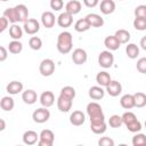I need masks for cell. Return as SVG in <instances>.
<instances>
[{"label": "cell", "instance_id": "1", "mask_svg": "<svg viewBox=\"0 0 146 146\" xmlns=\"http://www.w3.org/2000/svg\"><path fill=\"white\" fill-rule=\"evenodd\" d=\"M57 50L65 55V54H68L71 50H72V47H73V38H72V34L68 32V31H63L58 34L57 36Z\"/></svg>", "mask_w": 146, "mask_h": 146}, {"label": "cell", "instance_id": "2", "mask_svg": "<svg viewBox=\"0 0 146 146\" xmlns=\"http://www.w3.org/2000/svg\"><path fill=\"white\" fill-rule=\"evenodd\" d=\"M87 113L90 117V122L105 121V115L103 113V108L96 102H91L87 105Z\"/></svg>", "mask_w": 146, "mask_h": 146}, {"label": "cell", "instance_id": "3", "mask_svg": "<svg viewBox=\"0 0 146 146\" xmlns=\"http://www.w3.org/2000/svg\"><path fill=\"white\" fill-rule=\"evenodd\" d=\"M55 68H56L55 62L52 59H50V58L43 59L40 63V65H39V71L41 73V75H43V76H50V75H52L54 72H55Z\"/></svg>", "mask_w": 146, "mask_h": 146}, {"label": "cell", "instance_id": "4", "mask_svg": "<svg viewBox=\"0 0 146 146\" xmlns=\"http://www.w3.org/2000/svg\"><path fill=\"white\" fill-rule=\"evenodd\" d=\"M98 64L104 68H110L114 64V56L111 50H104L98 56Z\"/></svg>", "mask_w": 146, "mask_h": 146}, {"label": "cell", "instance_id": "5", "mask_svg": "<svg viewBox=\"0 0 146 146\" xmlns=\"http://www.w3.org/2000/svg\"><path fill=\"white\" fill-rule=\"evenodd\" d=\"M49 117H50V112L49 110H47V107H43V106L40 108H36L32 114V119L36 123H44L49 120Z\"/></svg>", "mask_w": 146, "mask_h": 146}, {"label": "cell", "instance_id": "6", "mask_svg": "<svg viewBox=\"0 0 146 146\" xmlns=\"http://www.w3.org/2000/svg\"><path fill=\"white\" fill-rule=\"evenodd\" d=\"M55 140V135L51 130L49 129H44L40 132V138L38 141L39 146H52Z\"/></svg>", "mask_w": 146, "mask_h": 146}, {"label": "cell", "instance_id": "7", "mask_svg": "<svg viewBox=\"0 0 146 146\" xmlns=\"http://www.w3.org/2000/svg\"><path fill=\"white\" fill-rule=\"evenodd\" d=\"M23 29H24L25 33H27L30 35H33V34H35V33L39 32V30H40V23L36 19H34V18H29L26 22H24Z\"/></svg>", "mask_w": 146, "mask_h": 146}, {"label": "cell", "instance_id": "8", "mask_svg": "<svg viewBox=\"0 0 146 146\" xmlns=\"http://www.w3.org/2000/svg\"><path fill=\"white\" fill-rule=\"evenodd\" d=\"M87 58H88V55H87V51L82 48H76L73 50L72 52V60L74 64L76 65H82L87 62Z\"/></svg>", "mask_w": 146, "mask_h": 146}, {"label": "cell", "instance_id": "9", "mask_svg": "<svg viewBox=\"0 0 146 146\" xmlns=\"http://www.w3.org/2000/svg\"><path fill=\"white\" fill-rule=\"evenodd\" d=\"M105 88H106V92L112 97H116L122 92V86L116 80H112Z\"/></svg>", "mask_w": 146, "mask_h": 146}, {"label": "cell", "instance_id": "10", "mask_svg": "<svg viewBox=\"0 0 146 146\" xmlns=\"http://www.w3.org/2000/svg\"><path fill=\"white\" fill-rule=\"evenodd\" d=\"M72 100L73 99L59 95V97L57 98V107H58V110L60 112H63V113L68 112L71 110V107H72Z\"/></svg>", "mask_w": 146, "mask_h": 146}, {"label": "cell", "instance_id": "11", "mask_svg": "<svg viewBox=\"0 0 146 146\" xmlns=\"http://www.w3.org/2000/svg\"><path fill=\"white\" fill-rule=\"evenodd\" d=\"M72 23H73V15L67 11L59 14V16L57 17V24L60 27H68L72 25Z\"/></svg>", "mask_w": 146, "mask_h": 146}, {"label": "cell", "instance_id": "12", "mask_svg": "<svg viewBox=\"0 0 146 146\" xmlns=\"http://www.w3.org/2000/svg\"><path fill=\"white\" fill-rule=\"evenodd\" d=\"M56 22V17L51 11H44L41 15V23L46 29H51L54 27Z\"/></svg>", "mask_w": 146, "mask_h": 146}, {"label": "cell", "instance_id": "13", "mask_svg": "<svg viewBox=\"0 0 146 146\" xmlns=\"http://www.w3.org/2000/svg\"><path fill=\"white\" fill-rule=\"evenodd\" d=\"M55 103V96L51 91H43L40 96V104L43 107H50Z\"/></svg>", "mask_w": 146, "mask_h": 146}, {"label": "cell", "instance_id": "14", "mask_svg": "<svg viewBox=\"0 0 146 146\" xmlns=\"http://www.w3.org/2000/svg\"><path fill=\"white\" fill-rule=\"evenodd\" d=\"M84 121H86V115L81 111H74L70 115V122H71V124L75 125V127L82 125L84 123Z\"/></svg>", "mask_w": 146, "mask_h": 146}, {"label": "cell", "instance_id": "15", "mask_svg": "<svg viewBox=\"0 0 146 146\" xmlns=\"http://www.w3.org/2000/svg\"><path fill=\"white\" fill-rule=\"evenodd\" d=\"M39 138H40V135H38L35 131L27 130L23 135V143L26 145H34L39 141Z\"/></svg>", "mask_w": 146, "mask_h": 146}, {"label": "cell", "instance_id": "16", "mask_svg": "<svg viewBox=\"0 0 146 146\" xmlns=\"http://www.w3.org/2000/svg\"><path fill=\"white\" fill-rule=\"evenodd\" d=\"M86 19L88 21V23L90 24L91 27H102L104 25V19L100 15L98 14H88L86 16Z\"/></svg>", "mask_w": 146, "mask_h": 146}, {"label": "cell", "instance_id": "17", "mask_svg": "<svg viewBox=\"0 0 146 146\" xmlns=\"http://www.w3.org/2000/svg\"><path fill=\"white\" fill-rule=\"evenodd\" d=\"M104 44L107 48V50H111V51L117 50L120 48V46H121V43L119 42V40L116 39L115 35H108V36H106L105 40H104Z\"/></svg>", "mask_w": 146, "mask_h": 146}, {"label": "cell", "instance_id": "18", "mask_svg": "<svg viewBox=\"0 0 146 146\" xmlns=\"http://www.w3.org/2000/svg\"><path fill=\"white\" fill-rule=\"evenodd\" d=\"M99 8H100L102 14L110 15L115 10V2L113 0H102Z\"/></svg>", "mask_w": 146, "mask_h": 146}, {"label": "cell", "instance_id": "19", "mask_svg": "<svg viewBox=\"0 0 146 146\" xmlns=\"http://www.w3.org/2000/svg\"><path fill=\"white\" fill-rule=\"evenodd\" d=\"M22 99H23V102H24L25 104L32 105V104H34V103L36 102L38 95H36V92H35L34 90L27 89V90L23 91V94H22Z\"/></svg>", "mask_w": 146, "mask_h": 146}, {"label": "cell", "instance_id": "20", "mask_svg": "<svg viewBox=\"0 0 146 146\" xmlns=\"http://www.w3.org/2000/svg\"><path fill=\"white\" fill-rule=\"evenodd\" d=\"M65 11L72 14V15H76L81 11V2L78 0H70L66 5H65Z\"/></svg>", "mask_w": 146, "mask_h": 146}, {"label": "cell", "instance_id": "21", "mask_svg": "<svg viewBox=\"0 0 146 146\" xmlns=\"http://www.w3.org/2000/svg\"><path fill=\"white\" fill-rule=\"evenodd\" d=\"M105 96V90L102 88V86H94L89 89V97L94 100H99L104 98Z\"/></svg>", "mask_w": 146, "mask_h": 146}, {"label": "cell", "instance_id": "22", "mask_svg": "<svg viewBox=\"0 0 146 146\" xmlns=\"http://www.w3.org/2000/svg\"><path fill=\"white\" fill-rule=\"evenodd\" d=\"M6 90L9 95H17L23 91V83L19 81H11L7 84Z\"/></svg>", "mask_w": 146, "mask_h": 146}, {"label": "cell", "instance_id": "23", "mask_svg": "<svg viewBox=\"0 0 146 146\" xmlns=\"http://www.w3.org/2000/svg\"><path fill=\"white\" fill-rule=\"evenodd\" d=\"M120 105L124 110H130V108L135 107V98H133V95H130V94L123 95L121 97V99H120Z\"/></svg>", "mask_w": 146, "mask_h": 146}, {"label": "cell", "instance_id": "24", "mask_svg": "<svg viewBox=\"0 0 146 146\" xmlns=\"http://www.w3.org/2000/svg\"><path fill=\"white\" fill-rule=\"evenodd\" d=\"M3 16L13 24H16L19 22V17H18V14L16 11V8L15 7H11V8H7L5 11H3Z\"/></svg>", "mask_w": 146, "mask_h": 146}, {"label": "cell", "instance_id": "25", "mask_svg": "<svg viewBox=\"0 0 146 146\" xmlns=\"http://www.w3.org/2000/svg\"><path fill=\"white\" fill-rule=\"evenodd\" d=\"M111 81H112L111 75L106 71H102V72L97 73V75H96V82L102 87H106Z\"/></svg>", "mask_w": 146, "mask_h": 146}, {"label": "cell", "instance_id": "26", "mask_svg": "<svg viewBox=\"0 0 146 146\" xmlns=\"http://www.w3.org/2000/svg\"><path fill=\"white\" fill-rule=\"evenodd\" d=\"M90 129L96 135H102L106 131L107 125L105 121H99V122H90Z\"/></svg>", "mask_w": 146, "mask_h": 146}, {"label": "cell", "instance_id": "27", "mask_svg": "<svg viewBox=\"0 0 146 146\" xmlns=\"http://www.w3.org/2000/svg\"><path fill=\"white\" fill-rule=\"evenodd\" d=\"M15 8H16V11L18 14L19 22H23V23L26 22L29 19V9H27V7L23 3H21V5L15 6Z\"/></svg>", "mask_w": 146, "mask_h": 146}, {"label": "cell", "instance_id": "28", "mask_svg": "<svg viewBox=\"0 0 146 146\" xmlns=\"http://www.w3.org/2000/svg\"><path fill=\"white\" fill-rule=\"evenodd\" d=\"M90 27H91V26H90V24L88 23V21L86 19V17L78 19V21L75 22V24H74V30H75L76 32H80V33L88 31Z\"/></svg>", "mask_w": 146, "mask_h": 146}, {"label": "cell", "instance_id": "29", "mask_svg": "<svg viewBox=\"0 0 146 146\" xmlns=\"http://www.w3.org/2000/svg\"><path fill=\"white\" fill-rule=\"evenodd\" d=\"M15 106V102L14 99L10 97V96H5L1 98L0 100V107L3 110V111H11Z\"/></svg>", "mask_w": 146, "mask_h": 146}, {"label": "cell", "instance_id": "30", "mask_svg": "<svg viewBox=\"0 0 146 146\" xmlns=\"http://www.w3.org/2000/svg\"><path fill=\"white\" fill-rule=\"evenodd\" d=\"M9 35L13 40H19L23 36V30L17 24H13L9 27Z\"/></svg>", "mask_w": 146, "mask_h": 146}, {"label": "cell", "instance_id": "31", "mask_svg": "<svg viewBox=\"0 0 146 146\" xmlns=\"http://www.w3.org/2000/svg\"><path fill=\"white\" fill-rule=\"evenodd\" d=\"M114 35L116 36V39L119 40V42H120L121 44H122V43H128L129 40H130V33H129V31H127V30H124V29L117 30Z\"/></svg>", "mask_w": 146, "mask_h": 146}, {"label": "cell", "instance_id": "32", "mask_svg": "<svg viewBox=\"0 0 146 146\" xmlns=\"http://www.w3.org/2000/svg\"><path fill=\"white\" fill-rule=\"evenodd\" d=\"M125 54L130 59H135L138 57L139 55V48L137 44L135 43H128V46L125 47Z\"/></svg>", "mask_w": 146, "mask_h": 146}, {"label": "cell", "instance_id": "33", "mask_svg": "<svg viewBox=\"0 0 146 146\" xmlns=\"http://www.w3.org/2000/svg\"><path fill=\"white\" fill-rule=\"evenodd\" d=\"M8 50H9V52L17 55L23 50V44H22V42L19 40H13L8 44Z\"/></svg>", "mask_w": 146, "mask_h": 146}, {"label": "cell", "instance_id": "34", "mask_svg": "<svg viewBox=\"0 0 146 146\" xmlns=\"http://www.w3.org/2000/svg\"><path fill=\"white\" fill-rule=\"evenodd\" d=\"M135 98V107H144L146 106V95L144 92H136L133 94Z\"/></svg>", "mask_w": 146, "mask_h": 146}, {"label": "cell", "instance_id": "35", "mask_svg": "<svg viewBox=\"0 0 146 146\" xmlns=\"http://www.w3.org/2000/svg\"><path fill=\"white\" fill-rule=\"evenodd\" d=\"M108 124H110V127H112V128H120V127L123 124L122 116H120V115H117V114L112 115V116L108 119Z\"/></svg>", "mask_w": 146, "mask_h": 146}, {"label": "cell", "instance_id": "36", "mask_svg": "<svg viewBox=\"0 0 146 146\" xmlns=\"http://www.w3.org/2000/svg\"><path fill=\"white\" fill-rule=\"evenodd\" d=\"M29 46L33 50H40L42 47V40L39 36H32L29 40Z\"/></svg>", "mask_w": 146, "mask_h": 146}, {"label": "cell", "instance_id": "37", "mask_svg": "<svg viewBox=\"0 0 146 146\" xmlns=\"http://www.w3.org/2000/svg\"><path fill=\"white\" fill-rule=\"evenodd\" d=\"M133 146H145L146 145V136L144 133H136L132 137Z\"/></svg>", "mask_w": 146, "mask_h": 146}, {"label": "cell", "instance_id": "38", "mask_svg": "<svg viewBox=\"0 0 146 146\" xmlns=\"http://www.w3.org/2000/svg\"><path fill=\"white\" fill-rule=\"evenodd\" d=\"M62 96H65L67 98H71V99H74L75 98V89L71 86H66V87H63L62 90H60V94Z\"/></svg>", "mask_w": 146, "mask_h": 146}, {"label": "cell", "instance_id": "39", "mask_svg": "<svg viewBox=\"0 0 146 146\" xmlns=\"http://www.w3.org/2000/svg\"><path fill=\"white\" fill-rule=\"evenodd\" d=\"M137 120V116H136V114L135 113H132V112H125V113H123V115H122V121H123V124H125V125H128V124H130L131 122H133V121H136Z\"/></svg>", "mask_w": 146, "mask_h": 146}, {"label": "cell", "instance_id": "40", "mask_svg": "<svg viewBox=\"0 0 146 146\" xmlns=\"http://www.w3.org/2000/svg\"><path fill=\"white\" fill-rule=\"evenodd\" d=\"M133 27L138 31H145L146 30V18L136 17L133 21Z\"/></svg>", "mask_w": 146, "mask_h": 146}, {"label": "cell", "instance_id": "41", "mask_svg": "<svg viewBox=\"0 0 146 146\" xmlns=\"http://www.w3.org/2000/svg\"><path fill=\"white\" fill-rule=\"evenodd\" d=\"M125 127H127V129H128L130 132H139V131L141 130V123H140V121H138V120L131 122L130 124H128V125H125Z\"/></svg>", "mask_w": 146, "mask_h": 146}, {"label": "cell", "instance_id": "42", "mask_svg": "<svg viewBox=\"0 0 146 146\" xmlns=\"http://www.w3.org/2000/svg\"><path fill=\"white\" fill-rule=\"evenodd\" d=\"M135 16L140 18H146V5H139L135 8Z\"/></svg>", "mask_w": 146, "mask_h": 146}, {"label": "cell", "instance_id": "43", "mask_svg": "<svg viewBox=\"0 0 146 146\" xmlns=\"http://www.w3.org/2000/svg\"><path fill=\"white\" fill-rule=\"evenodd\" d=\"M136 67L137 70L143 73V74H146V57H141L137 60V64H136Z\"/></svg>", "mask_w": 146, "mask_h": 146}, {"label": "cell", "instance_id": "44", "mask_svg": "<svg viewBox=\"0 0 146 146\" xmlns=\"http://www.w3.org/2000/svg\"><path fill=\"white\" fill-rule=\"evenodd\" d=\"M64 7V1L63 0H50V8L55 11H58L63 9Z\"/></svg>", "mask_w": 146, "mask_h": 146}, {"label": "cell", "instance_id": "45", "mask_svg": "<svg viewBox=\"0 0 146 146\" xmlns=\"http://www.w3.org/2000/svg\"><path fill=\"white\" fill-rule=\"evenodd\" d=\"M99 146H114V140L110 137H102L98 140Z\"/></svg>", "mask_w": 146, "mask_h": 146}, {"label": "cell", "instance_id": "46", "mask_svg": "<svg viewBox=\"0 0 146 146\" xmlns=\"http://www.w3.org/2000/svg\"><path fill=\"white\" fill-rule=\"evenodd\" d=\"M8 25H9V21L5 16H2L0 18V32H3L8 27Z\"/></svg>", "mask_w": 146, "mask_h": 146}, {"label": "cell", "instance_id": "47", "mask_svg": "<svg viewBox=\"0 0 146 146\" xmlns=\"http://www.w3.org/2000/svg\"><path fill=\"white\" fill-rule=\"evenodd\" d=\"M7 57H8L7 49H6L3 46H1V47H0V62H5V60L7 59Z\"/></svg>", "mask_w": 146, "mask_h": 146}, {"label": "cell", "instance_id": "48", "mask_svg": "<svg viewBox=\"0 0 146 146\" xmlns=\"http://www.w3.org/2000/svg\"><path fill=\"white\" fill-rule=\"evenodd\" d=\"M83 3L88 8H94L99 3V0H83Z\"/></svg>", "mask_w": 146, "mask_h": 146}, {"label": "cell", "instance_id": "49", "mask_svg": "<svg viewBox=\"0 0 146 146\" xmlns=\"http://www.w3.org/2000/svg\"><path fill=\"white\" fill-rule=\"evenodd\" d=\"M140 47L146 51V35L140 39Z\"/></svg>", "mask_w": 146, "mask_h": 146}, {"label": "cell", "instance_id": "50", "mask_svg": "<svg viewBox=\"0 0 146 146\" xmlns=\"http://www.w3.org/2000/svg\"><path fill=\"white\" fill-rule=\"evenodd\" d=\"M6 128V123H5V120L3 119H0V131H3Z\"/></svg>", "mask_w": 146, "mask_h": 146}, {"label": "cell", "instance_id": "51", "mask_svg": "<svg viewBox=\"0 0 146 146\" xmlns=\"http://www.w3.org/2000/svg\"><path fill=\"white\" fill-rule=\"evenodd\" d=\"M145 128H146V121H145Z\"/></svg>", "mask_w": 146, "mask_h": 146}, {"label": "cell", "instance_id": "52", "mask_svg": "<svg viewBox=\"0 0 146 146\" xmlns=\"http://www.w3.org/2000/svg\"><path fill=\"white\" fill-rule=\"evenodd\" d=\"M1 1H7V0H1Z\"/></svg>", "mask_w": 146, "mask_h": 146}, {"label": "cell", "instance_id": "53", "mask_svg": "<svg viewBox=\"0 0 146 146\" xmlns=\"http://www.w3.org/2000/svg\"><path fill=\"white\" fill-rule=\"evenodd\" d=\"M119 1H124V0H119Z\"/></svg>", "mask_w": 146, "mask_h": 146}]
</instances>
